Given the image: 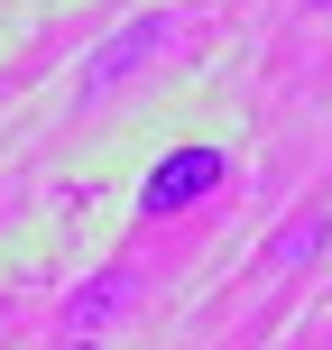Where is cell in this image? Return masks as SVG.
I'll return each mask as SVG.
<instances>
[{"instance_id": "1", "label": "cell", "mask_w": 332, "mask_h": 350, "mask_svg": "<svg viewBox=\"0 0 332 350\" xmlns=\"http://www.w3.org/2000/svg\"><path fill=\"white\" fill-rule=\"evenodd\" d=\"M222 175H231V157H222V148H166V157L148 166V185H139V221H166V212L203 203Z\"/></svg>"}, {"instance_id": "2", "label": "cell", "mask_w": 332, "mask_h": 350, "mask_svg": "<svg viewBox=\"0 0 332 350\" xmlns=\"http://www.w3.org/2000/svg\"><path fill=\"white\" fill-rule=\"evenodd\" d=\"M166 37H175V18H166V10L129 18L120 37H102V46L84 55V92H92V102H102V92H120V83H129L139 65H157V55H166Z\"/></svg>"}, {"instance_id": "3", "label": "cell", "mask_w": 332, "mask_h": 350, "mask_svg": "<svg viewBox=\"0 0 332 350\" xmlns=\"http://www.w3.org/2000/svg\"><path fill=\"white\" fill-rule=\"evenodd\" d=\"M129 295H139V267H102L65 314H74V323H111V304H129Z\"/></svg>"}, {"instance_id": "4", "label": "cell", "mask_w": 332, "mask_h": 350, "mask_svg": "<svg viewBox=\"0 0 332 350\" xmlns=\"http://www.w3.org/2000/svg\"><path fill=\"white\" fill-rule=\"evenodd\" d=\"M323 240H332V212H305V221H286L277 240H268V258H277V267H305Z\"/></svg>"}, {"instance_id": "5", "label": "cell", "mask_w": 332, "mask_h": 350, "mask_svg": "<svg viewBox=\"0 0 332 350\" xmlns=\"http://www.w3.org/2000/svg\"><path fill=\"white\" fill-rule=\"evenodd\" d=\"M296 10H332V0H296Z\"/></svg>"}]
</instances>
